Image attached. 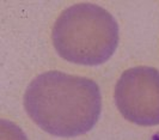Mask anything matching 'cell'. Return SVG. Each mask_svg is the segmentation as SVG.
<instances>
[{
	"instance_id": "1",
	"label": "cell",
	"mask_w": 159,
	"mask_h": 140,
	"mask_svg": "<svg viewBox=\"0 0 159 140\" xmlns=\"http://www.w3.org/2000/svg\"><path fill=\"white\" fill-rule=\"evenodd\" d=\"M24 108L44 132L72 138L93 128L101 115L102 96L91 79L48 71L26 87Z\"/></svg>"
},
{
	"instance_id": "2",
	"label": "cell",
	"mask_w": 159,
	"mask_h": 140,
	"mask_svg": "<svg viewBox=\"0 0 159 140\" xmlns=\"http://www.w3.org/2000/svg\"><path fill=\"white\" fill-rule=\"evenodd\" d=\"M54 48L73 63L97 66L108 61L119 43V25L107 10L81 2L64 10L52 31Z\"/></svg>"
},
{
	"instance_id": "3",
	"label": "cell",
	"mask_w": 159,
	"mask_h": 140,
	"mask_svg": "<svg viewBox=\"0 0 159 140\" xmlns=\"http://www.w3.org/2000/svg\"><path fill=\"white\" fill-rule=\"evenodd\" d=\"M114 98L126 120L146 127L159 124V71L145 66L125 71Z\"/></svg>"
},
{
	"instance_id": "4",
	"label": "cell",
	"mask_w": 159,
	"mask_h": 140,
	"mask_svg": "<svg viewBox=\"0 0 159 140\" xmlns=\"http://www.w3.org/2000/svg\"><path fill=\"white\" fill-rule=\"evenodd\" d=\"M1 140H26L23 132L12 122L1 120Z\"/></svg>"
},
{
	"instance_id": "5",
	"label": "cell",
	"mask_w": 159,
	"mask_h": 140,
	"mask_svg": "<svg viewBox=\"0 0 159 140\" xmlns=\"http://www.w3.org/2000/svg\"><path fill=\"white\" fill-rule=\"evenodd\" d=\"M152 140H159V132L157 133V134H156L153 138H152Z\"/></svg>"
}]
</instances>
